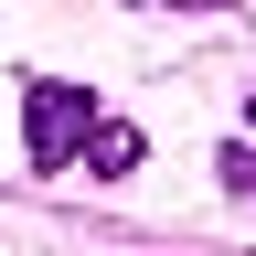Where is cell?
I'll return each instance as SVG.
<instances>
[{"mask_svg":"<svg viewBox=\"0 0 256 256\" xmlns=\"http://www.w3.org/2000/svg\"><path fill=\"white\" fill-rule=\"evenodd\" d=\"M86 139H96V96L64 86V75H32V86H22V150H32V171L86 160Z\"/></svg>","mask_w":256,"mask_h":256,"instance_id":"obj_1","label":"cell"},{"mask_svg":"<svg viewBox=\"0 0 256 256\" xmlns=\"http://www.w3.org/2000/svg\"><path fill=\"white\" fill-rule=\"evenodd\" d=\"M246 128H256V96H246Z\"/></svg>","mask_w":256,"mask_h":256,"instance_id":"obj_3","label":"cell"},{"mask_svg":"<svg viewBox=\"0 0 256 256\" xmlns=\"http://www.w3.org/2000/svg\"><path fill=\"white\" fill-rule=\"evenodd\" d=\"M86 160H96V171H128V160H139V128H118V118H96V139H86Z\"/></svg>","mask_w":256,"mask_h":256,"instance_id":"obj_2","label":"cell"}]
</instances>
